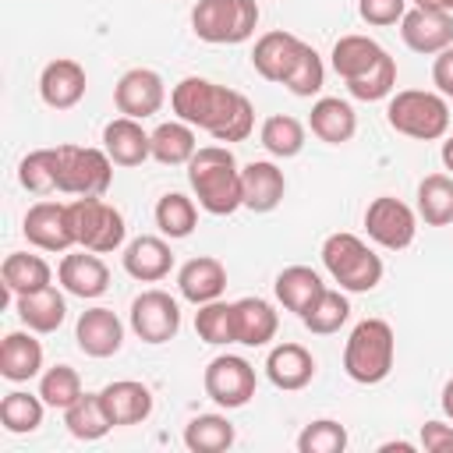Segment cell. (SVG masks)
I'll list each match as a JSON object with an SVG mask.
<instances>
[{
	"label": "cell",
	"mask_w": 453,
	"mask_h": 453,
	"mask_svg": "<svg viewBox=\"0 0 453 453\" xmlns=\"http://www.w3.org/2000/svg\"><path fill=\"white\" fill-rule=\"evenodd\" d=\"M411 449H414V442H403V439H393V442L379 446V453H411Z\"/></svg>",
	"instance_id": "obj_49"
},
{
	"label": "cell",
	"mask_w": 453,
	"mask_h": 453,
	"mask_svg": "<svg viewBox=\"0 0 453 453\" xmlns=\"http://www.w3.org/2000/svg\"><path fill=\"white\" fill-rule=\"evenodd\" d=\"M163 99H166V88H163V78L152 67H131L113 85V106H117V113L134 117V120H145V117L159 113Z\"/></svg>",
	"instance_id": "obj_12"
},
{
	"label": "cell",
	"mask_w": 453,
	"mask_h": 453,
	"mask_svg": "<svg viewBox=\"0 0 453 453\" xmlns=\"http://www.w3.org/2000/svg\"><path fill=\"white\" fill-rule=\"evenodd\" d=\"M74 340L78 350L88 357H113L124 347V326L110 308H88L78 315Z\"/></svg>",
	"instance_id": "obj_18"
},
{
	"label": "cell",
	"mask_w": 453,
	"mask_h": 453,
	"mask_svg": "<svg viewBox=\"0 0 453 453\" xmlns=\"http://www.w3.org/2000/svg\"><path fill=\"white\" fill-rule=\"evenodd\" d=\"M57 166H60L57 145L53 149H35L18 163V180L32 195H53L57 191Z\"/></svg>",
	"instance_id": "obj_41"
},
{
	"label": "cell",
	"mask_w": 453,
	"mask_h": 453,
	"mask_svg": "<svg viewBox=\"0 0 453 453\" xmlns=\"http://www.w3.org/2000/svg\"><path fill=\"white\" fill-rule=\"evenodd\" d=\"M418 216L428 226H449L453 223V177L449 173H428L418 180Z\"/></svg>",
	"instance_id": "obj_33"
},
{
	"label": "cell",
	"mask_w": 453,
	"mask_h": 453,
	"mask_svg": "<svg viewBox=\"0 0 453 453\" xmlns=\"http://www.w3.org/2000/svg\"><path fill=\"white\" fill-rule=\"evenodd\" d=\"M42 372V343L28 333H7L0 343V375L7 382H28Z\"/></svg>",
	"instance_id": "obj_27"
},
{
	"label": "cell",
	"mask_w": 453,
	"mask_h": 453,
	"mask_svg": "<svg viewBox=\"0 0 453 453\" xmlns=\"http://www.w3.org/2000/svg\"><path fill=\"white\" fill-rule=\"evenodd\" d=\"M57 191L74 198H103L113 180V159L92 145H57Z\"/></svg>",
	"instance_id": "obj_6"
},
{
	"label": "cell",
	"mask_w": 453,
	"mask_h": 453,
	"mask_svg": "<svg viewBox=\"0 0 453 453\" xmlns=\"http://www.w3.org/2000/svg\"><path fill=\"white\" fill-rule=\"evenodd\" d=\"M202 386H205V396L212 403L237 411L255 396V368L237 354H219L205 365Z\"/></svg>",
	"instance_id": "obj_10"
},
{
	"label": "cell",
	"mask_w": 453,
	"mask_h": 453,
	"mask_svg": "<svg viewBox=\"0 0 453 453\" xmlns=\"http://www.w3.org/2000/svg\"><path fill=\"white\" fill-rule=\"evenodd\" d=\"M347 449V428L333 418H319L304 425L297 435V453H343Z\"/></svg>",
	"instance_id": "obj_45"
},
{
	"label": "cell",
	"mask_w": 453,
	"mask_h": 453,
	"mask_svg": "<svg viewBox=\"0 0 453 453\" xmlns=\"http://www.w3.org/2000/svg\"><path fill=\"white\" fill-rule=\"evenodd\" d=\"M195 333L198 340L212 343V347H223V343H237V319H234V304L226 301H209V304H198L195 311Z\"/></svg>",
	"instance_id": "obj_40"
},
{
	"label": "cell",
	"mask_w": 453,
	"mask_h": 453,
	"mask_svg": "<svg viewBox=\"0 0 453 453\" xmlns=\"http://www.w3.org/2000/svg\"><path fill=\"white\" fill-rule=\"evenodd\" d=\"M234 319H237V343H244V347H265L280 329L276 308L262 297L234 301Z\"/></svg>",
	"instance_id": "obj_29"
},
{
	"label": "cell",
	"mask_w": 453,
	"mask_h": 453,
	"mask_svg": "<svg viewBox=\"0 0 453 453\" xmlns=\"http://www.w3.org/2000/svg\"><path fill=\"white\" fill-rule=\"evenodd\" d=\"M71 205V223H74V237L81 248L96 251V255H110L124 244V216L120 209H113L103 198H74Z\"/></svg>",
	"instance_id": "obj_7"
},
{
	"label": "cell",
	"mask_w": 453,
	"mask_h": 453,
	"mask_svg": "<svg viewBox=\"0 0 453 453\" xmlns=\"http://www.w3.org/2000/svg\"><path fill=\"white\" fill-rule=\"evenodd\" d=\"M103 149L113 166H142L152 156V131H145L142 120L120 113L103 127Z\"/></svg>",
	"instance_id": "obj_16"
},
{
	"label": "cell",
	"mask_w": 453,
	"mask_h": 453,
	"mask_svg": "<svg viewBox=\"0 0 453 453\" xmlns=\"http://www.w3.org/2000/svg\"><path fill=\"white\" fill-rule=\"evenodd\" d=\"M365 230L379 248L403 251V248H411V241L418 234V216L407 202H400L393 195H379L365 209Z\"/></svg>",
	"instance_id": "obj_8"
},
{
	"label": "cell",
	"mask_w": 453,
	"mask_h": 453,
	"mask_svg": "<svg viewBox=\"0 0 453 453\" xmlns=\"http://www.w3.org/2000/svg\"><path fill=\"white\" fill-rule=\"evenodd\" d=\"M386 120L393 131L414 138V142H435L449 131V106L442 92L425 88H403L389 99Z\"/></svg>",
	"instance_id": "obj_5"
},
{
	"label": "cell",
	"mask_w": 453,
	"mask_h": 453,
	"mask_svg": "<svg viewBox=\"0 0 453 453\" xmlns=\"http://www.w3.org/2000/svg\"><path fill=\"white\" fill-rule=\"evenodd\" d=\"M14 308H18V319L32 333H57L64 326V319H67V301H64V294L53 283L35 290V294L14 297Z\"/></svg>",
	"instance_id": "obj_26"
},
{
	"label": "cell",
	"mask_w": 453,
	"mask_h": 453,
	"mask_svg": "<svg viewBox=\"0 0 453 453\" xmlns=\"http://www.w3.org/2000/svg\"><path fill=\"white\" fill-rule=\"evenodd\" d=\"M421 449L425 453H453V425L425 421L421 425Z\"/></svg>",
	"instance_id": "obj_47"
},
{
	"label": "cell",
	"mask_w": 453,
	"mask_h": 453,
	"mask_svg": "<svg viewBox=\"0 0 453 453\" xmlns=\"http://www.w3.org/2000/svg\"><path fill=\"white\" fill-rule=\"evenodd\" d=\"M177 290L191 304H209V301L223 297V290H226V265L212 255L188 258L177 273Z\"/></svg>",
	"instance_id": "obj_20"
},
{
	"label": "cell",
	"mask_w": 453,
	"mask_h": 453,
	"mask_svg": "<svg viewBox=\"0 0 453 453\" xmlns=\"http://www.w3.org/2000/svg\"><path fill=\"white\" fill-rule=\"evenodd\" d=\"M99 400H103L113 428L142 425L152 414V393H149L145 382H134V379H117V382L103 386L99 389Z\"/></svg>",
	"instance_id": "obj_21"
},
{
	"label": "cell",
	"mask_w": 453,
	"mask_h": 453,
	"mask_svg": "<svg viewBox=\"0 0 453 453\" xmlns=\"http://www.w3.org/2000/svg\"><path fill=\"white\" fill-rule=\"evenodd\" d=\"M393 88H396V60H393L389 53H382V60H379L372 71H365L361 78L347 81V92H350L354 99H365V103L386 99Z\"/></svg>",
	"instance_id": "obj_44"
},
{
	"label": "cell",
	"mask_w": 453,
	"mask_h": 453,
	"mask_svg": "<svg viewBox=\"0 0 453 453\" xmlns=\"http://www.w3.org/2000/svg\"><path fill=\"white\" fill-rule=\"evenodd\" d=\"M188 180L198 205L212 216H230L244 205L241 195V170L226 145H202L188 159Z\"/></svg>",
	"instance_id": "obj_1"
},
{
	"label": "cell",
	"mask_w": 453,
	"mask_h": 453,
	"mask_svg": "<svg viewBox=\"0 0 453 453\" xmlns=\"http://www.w3.org/2000/svg\"><path fill=\"white\" fill-rule=\"evenodd\" d=\"M414 7H428V11H446V14H453V0H414Z\"/></svg>",
	"instance_id": "obj_51"
},
{
	"label": "cell",
	"mask_w": 453,
	"mask_h": 453,
	"mask_svg": "<svg viewBox=\"0 0 453 453\" xmlns=\"http://www.w3.org/2000/svg\"><path fill=\"white\" fill-rule=\"evenodd\" d=\"M244 103H248V96H241L226 85H216L209 78H198V74L180 78L170 92V106H173L177 120H184L191 127H202L212 138L223 134V127L241 113Z\"/></svg>",
	"instance_id": "obj_2"
},
{
	"label": "cell",
	"mask_w": 453,
	"mask_h": 453,
	"mask_svg": "<svg viewBox=\"0 0 453 453\" xmlns=\"http://www.w3.org/2000/svg\"><path fill=\"white\" fill-rule=\"evenodd\" d=\"M347 319H350L347 290H329V287H326V290L319 294V301L301 315L304 329H308V333H315V336H329V333H336Z\"/></svg>",
	"instance_id": "obj_39"
},
{
	"label": "cell",
	"mask_w": 453,
	"mask_h": 453,
	"mask_svg": "<svg viewBox=\"0 0 453 453\" xmlns=\"http://www.w3.org/2000/svg\"><path fill=\"white\" fill-rule=\"evenodd\" d=\"M198 152L195 142V127L184 120H166L152 131V159L163 166H188V159Z\"/></svg>",
	"instance_id": "obj_34"
},
{
	"label": "cell",
	"mask_w": 453,
	"mask_h": 453,
	"mask_svg": "<svg viewBox=\"0 0 453 453\" xmlns=\"http://www.w3.org/2000/svg\"><path fill=\"white\" fill-rule=\"evenodd\" d=\"M64 425L81 442H96V439H103L113 428V421H110L99 393H81L71 407H64Z\"/></svg>",
	"instance_id": "obj_32"
},
{
	"label": "cell",
	"mask_w": 453,
	"mask_h": 453,
	"mask_svg": "<svg viewBox=\"0 0 453 453\" xmlns=\"http://www.w3.org/2000/svg\"><path fill=\"white\" fill-rule=\"evenodd\" d=\"M156 226H159V234L163 237H170V241H180V237H188L195 226H198V209H195V202L188 198V195H180V191H166L159 202H156Z\"/></svg>",
	"instance_id": "obj_36"
},
{
	"label": "cell",
	"mask_w": 453,
	"mask_h": 453,
	"mask_svg": "<svg viewBox=\"0 0 453 453\" xmlns=\"http://www.w3.org/2000/svg\"><path fill=\"white\" fill-rule=\"evenodd\" d=\"M400 35H403L407 50H414V53H425V57L442 53L446 46H453V14L411 7L400 18Z\"/></svg>",
	"instance_id": "obj_13"
},
{
	"label": "cell",
	"mask_w": 453,
	"mask_h": 453,
	"mask_svg": "<svg viewBox=\"0 0 453 453\" xmlns=\"http://www.w3.org/2000/svg\"><path fill=\"white\" fill-rule=\"evenodd\" d=\"M357 14H361V21L386 28L407 14V0H357Z\"/></svg>",
	"instance_id": "obj_46"
},
{
	"label": "cell",
	"mask_w": 453,
	"mask_h": 453,
	"mask_svg": "<svg viewBox=\"0 0 453 453\" xmlns=\"http://www.w3.org/2000/svg\"><path fill=\"white\" fill-rule=\"evenodd\" d=\"M382 46L368 35H340L336 46H333V71L343 78V81H354L361 78L365 71H372L379 60H382Z\"/></svg>",
	"instance_id": "obj_31"
},
{
	"label": "cell",
	"mask_w": 453,
	"mask_h": 453,
	"mask_svg": "<svg viewBox=\"0 0 453 453\" xmlns=\"http://www.w3.org/2000/svg\"><path fill=\"white\" fill-rule=\"evenodd\" d=\"M173 269V251L163 237L142 234L124 248V273L138 283H159Z\"/></svg>",
	"instance_id": "obj_22"
},
{
	"label": "cell",
	"mask_w": 453,
	"mask_h": 453,
	"mask_svg": "<svg viewBox=\"0 0 453 453\" xmlns=\"http://www.w3.org/2000/svg\"><path fill=\"white\" fill-rule=\"evenodd\" d=\"M442 166H446V170L453 173V134H449V138L442 142Z\"/></svg>",
	"instance_id": "obj_52"
},
{
	"label": "cell",
	"mask_w": 453,
	"mask_h": 453,
	"mask_svg": "<svg viewBox=\"0 0 453 453\" xmlns=\"http://www.w3.org/2000/svg\"><path fill=\"white\" fill-rule=\"evenodd\" d=\"M442 414L453 421V379H446V386H442Z\"/></svg>",
	"instance_id": "obj_50"
},
{
	"label": "cell",
	"mask_w": 453,
	"mask_h": 453,
	"mask_svg": "<svg viewBox=\"0 0 453 453\" xmlns=\"http://www.w3.org/2000/svg\"><path fill=\"white\" fill-rule=\"evenodd\" d=\"M57 280H60V287H64L71 297L92 301V297L106 294V287H110V269H106V262H103L96 251L81 248V251H67V255L60 258Z\"/></svg>",
	"instance_id": "obj_14"
},
{
	"label": "cell",
	"mask_w": 453,
	"mask_h": 453,
	"mask_svg": "<svg viewBox=\"0 0 453 453\" xmlns=\"http://www.w3.org/2000/svg\"><path fill=\"white\" fill-rule=\"evenodd\" d=\"M241 7L237 0H198L191 11V28L202 42H241Z\"/></svg>",
	"instance_id": "obj_24"
},
{
	"label": "cell",
	"mask_w": 453,
	"mask_h": 453,
	"mask_svg": "<svg viewBox=\"0 0 453 453\" xmlns=\"http://www.w3.org/2000/svg\"><path fill=\"white\" fill-rule=\"evenodd\" d=\"M396 336L386 319H365L343 343V372L361 386H379L393 372Z\"/></svg>",
	"instance_id": "obj_3"
},
{
	"label": "cell",
	"mask_w": 453,
	"mask_h": 453,
	"mask_svg": "<svg viewBox=\"0 0 453 453\" xmlns=\"http://www.w3.org/2000/svg\"><path fill=\"white\" fill-rule=\"evenodd\" d=\"M308 127L319 142L326 145H343L354 138L357 131V117H354V106L347 99H336V96H322L315 106H311V117H308Z\"/></svg>",
	"instance_id": "obj_25"
},
{
	"label": "cell",
	"mask_w": 453,
	"mask_h": 453,
	"mask_svg": "<svg viewBox=\"0 0 453 453\" xmlns=\"http://www.w3.org/2000/svg\"><path fill=\"white\" fill-rule=\"evenodd\" d=\"M265 152H273L276 159H290L304 149V124L290 113H273L262 120V131H258Z\"/></svg>",
	"instance_id": "obj_37"
},
{
	"label": "cell",
	"mask_w": 453,
	"mask_h": 453,
	"mask_svg": "<svg viewBox=\"0 0 453 453\" xmlns=\"http://www.w3.org/2000/svg\"><path fill=\"white\" fill-rule=\"evenodd\" d=\"M432 81H435V88H439L446 99H453V46H446L442 53H435Z\"/></svg>",
	"instance_id": "obj_48"
},
{
	"label": "cell",
	"mask_w": 453,
	"mask_h": 453,
	"mask_svg": "<svg viewBox=\"0 0 453 453\" xmlns=\"http://www.w3.org/2000/svg\"><path fill=\"white\" fill-rule=\"evenodd\" d=\"M0 280L7 287V294L21 297V294H35L42 287L53 283V269L42 255H28V251H11L0 265Z\"/></svg>",
	"instance_id": "obj_30"
},
{
	"label": "cell",
	"mask_w": 453,
	"mask_h": 453,
	"mask_svg": "<svg viewBox=\"0 0 453 453\" xmlns=\"http://www.w3.org/2000/svg\"><path fill=\"white\" fill-rule=\"evenodd\" d=\"M273 290H276V301H280L287 311L304 315V311L319 301V294L326 290V283H322V276H319L311 265H287V269L276 276Z\"/></svg>",
	"instance_id": "obj_28"
},
{
	"label": "cell",
	"mask_w": 453,
	"mask_h": 453,
	"mask_svg": "<svg viewBox=\"0 0 453 453\" xmlns=\"http://www.w3.org/2000/svg\"><path fill=\"white\" fill-rule=\"evenodd\" d=\"M81 393H85V389H81V375H78V368H71V365H53V368H46L42 379H39V396L46 400V407L64 411V407H71Z\"/></svg>",
	"instance_id": "obj_42"
},
{
	"label": "cell",
	"mask_w": 453,
	"mask_h": 453,
	"mask_svg": "<svg viewBox=\"0 0 453 453\" xmlns=\"http://www.w3.org/2000/svg\"><path fill=\"white\" fill-rule=\"evenodd\" d=\"M322 81H326V67H322V57L304 42V50H301V57L294 60V67H290V74L283 78V88L290 92V96H301V99H308V96H315L319 88H322Z\"/></svg>",
	"instance_id": "obj_43"
},
{
	"label": "cell",
	"mask_w": 453,
	"mask_h": 453,
	"mask_svg": "<svg viewBox=\"0 0 453 453\" xmlns=\"http://www.w3.org/2000/svg\"><path fill=\"white\" fill-rule=\"evenodd\" d=\"M322 265L347 294H368L382 283V258L357 234H329L322 241Z\"/></svg>",
	"instance_id": "obj_4"
},
{
	"label": "cell",
	"mask_w": 453,
	"mask_h": 453,
	"mask_svg": "<svg viewBox=\"0 0 453 453\" xmlns=\"http://www.w3.org/2000/svg\"><path fill=\"white\" fill-rule=\"evenodd\" d=\"M131 329L142 343H170L180 333V304L173 294L152 287L131 301Z\"/></svg>",
	"instance_id": "obj_9"
},
{
	"label": "cell",
	"mask_w": 453,
	"mask_h": 453,
	"mask_svg": "<svg viewBox=\"0 0 453 453\" xmlns=\"http://www.w3.org/2000/svg\"><path fill=\"white\" fill-rule=\"evenodd\" d=\"M241 195H244V209L251 212H273L283 195H287V177L276 163L269 159H251L241 170Z\"/></svg>",
	"instance_id": "obj_19"
},
{
	"label": "cell",
	"mask_w": 453,
	"mask_h": 453,
	"mask_svg": "<svg viewBox=\"0 0 453 453\" xmlns=\"http://www.w3.org/2000/svg\"><path fill=\"white\" fill-rule=\"evenodd\" d=\"M42 407H46L42 396H32V393H25V389L7 393V396L0 400V425H4V432H11V435H28V432H35V428L42 425Z\"/></svg>",
	"instance_id": "obj_38"
},
{
	"label": "cell",
	"mask_w": 453,
	"mask_h": 453,
	"mask_svg": "<svg viewBox=\"0 0 453 453\" xmlns=\"http://www.w3.org/2000/svg\"><path fill=\"white\" fill-rule=\"evenodd\" d=\"M265 375L276 389L283 393H294V389H304L311 379H315V357L308 347L301 343H276L265 357Z\"/></svg>",
	"instance_id": "obj_23"
},
{
	"label": "cell",
	"mask_w": 453,
	"mask_h": 453,
	"mask_svg": "<svg viewBox=\"0 0 453 453\" xmlns=\"http://www.w3.org/2000/svg\"><path fill=\"white\" fill-rule=\"evenodd\" d=\"M301 50H304V42H301L294 32H283V28L265 32V35H258V39H255V50H251V67L258 71V78L283 85V78L290 74L294 60L301 57Z\"/></svg>",
	"instance_id": "obj_17"
},
{
	"label": "cell",
	"mask_w": 453,
	"mask_h": 453,
	"mask_svg": "<svg viewBox=\"0 0 453 453\" xmlns=\"http://www.w3.org/2000/svg\"><path fill=\"white\" fill-rule=\"evenodd\" d=\"M21 234L39 251H71L78 244L67 202H35L21 219Z\"/></svg>",
	"instance_id": "obj_11"
},
{
	"label": "cell",
	"mask_w": 453,
	"mask_h": 453,
	"mask_svg": "<svg viewBox=\"0 0 453 453\" xmlns=\"http://www.w3.org/2000/svg\"><path fill=\"white\" fill-rule=\"evenodd\" d=\"M234 425L223 414H198L184 425V446L191 453H223L234 446Z\"/></svg>",
	"instance_id": "obj_35"
},
{
	"label": "cell",
	"mask_w": 453,
	"mask_h": 453,
	"mask_svg": "<svg viewBox=\"0 0 453 453\" xmlns=\"http://www.w3.org/2000/svg\"><path fill=\"white\" fill-rule=\"evenodd\" d=\"M85 88H88L85 67L78 60H71V57L50 60L42 67V74H39V96H42V103L50 110H71V106H78L81 96H85Z\"/></svg>",
	"instance_id": "obj_15"
}]
</instances>
